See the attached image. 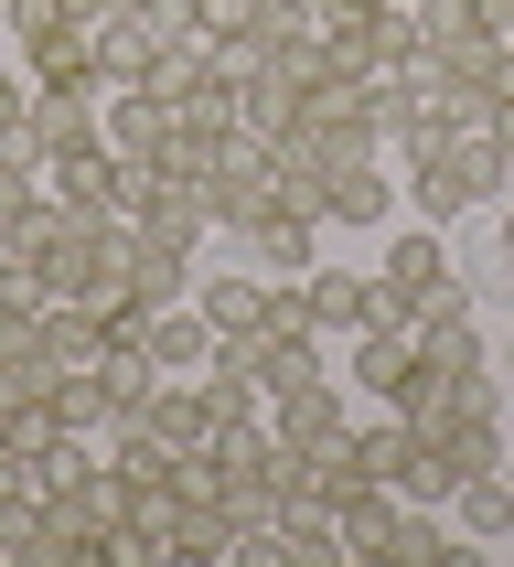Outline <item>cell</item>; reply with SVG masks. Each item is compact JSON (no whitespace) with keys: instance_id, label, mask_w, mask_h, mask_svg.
<instances>
[{"instance_id":"cell-22","label":"cell","mask_w":514,"mask_h":567,"mask_svg":"<svg viewBox=\"0 0 514 567\" xmlns=\"http://www.w3.org/2000/svg\"><path fill=\"white\" fill-rule=\"evenodd\" d=\"M386 408H397V417H408V429H418V440H429V429H440V417L461 408V385H450L440 364H418V353H408V375L386 385Z\"/></svg>"},{"instance_id":"cell-38","label":"cell","mask_w":514,"mask_h":567,"mask_svg":"<svg viewBox=\"0 0 514 567\" xmlns=\"http://www.w3.org/2000/svg\"><path fill=\"white\" fill-rule=\"evenodd\" d=\"M0 22H11V0H0Z\"/></svg>"},{"instance_id":"cell-18","label":"cell","mask_w":514,"mask_h":567,"mask_svg":"<svg viewBox=\"0 0 514 567\" xmlns=\"http://www.w3.org/2000/svg\"><path fill=\"white\" fill-rule=\"evenodd\" d=\"M386 215H397V183H386L376 161H343L321 183V225H386Z\"/></svg>"},{"instance_id":"cell-36","label":"cell","mask_w":514,"mask_h":567,"mask_svg":"<svg viewBox=\"0 0 514 567\" xmlns=\"http://www.w3.org/2000/svg\"><path fill=\"white\" fill-rule=\"evenodd\" d=\"M504 482H514V440H504Z\"/></svg>"},{"instance_id":"cell-33","label":"cell","mask_w":514,"mask_h":567,"mask_svg":"<svg viewBox=\"0 0 514 567\" xmlns=\"http://www.w3.org/2000/svg\"><path fill=\"white\" fill-rule=\"evenodd\" d=\"M472 22H482V32H504V22H514V0H472Z\"/></svg>"},{"instance_id":"cell-10","label":"cell","mask_w":514,"mask_h":567,"mask_svg":"<svg viewBox=\"0 0 514 567\" xmlns=\"http://www.w3.org/2000/svg\"><path fill=\"white\" fill-rule=\"evenodd\" d=\"M204 408H215V429H247V417H268V385H257V353L247 343H215V364H204Z\"/></svg>"},{"instance_id":"cell-15","label":"cell","mask_w":514,"mask_h":567,"mask_svg":"<svg viewBox=\"0 0 514 567\" xmlns=\"http://www.w3.org/2000/svg\"><path fill=\"white\" fill-rule=\"evenodd\" d=\"M257 385H268V396H289V385H321L332 375V353H321V332L311 321H300V332H257Z\"/></svg>"},{"instance_id":"cell-26","label":"cell","mask_w":514,"mask_h":567,"mask_svg":"<svg viewBox=\"0 0 514 567\" xmlns=\"http://www.w3.org/2000/svg\"><path fill=\"white\" fill-rule=\"evenodd\" d=\"M54 375H64V364H54L43 343H0V417H11V408H43Z\"/></svg>"},{"instance_id":"cell-19","label":"cell","mask_w":514,"mask_h":567,"mask_svg":"<svg viewBox=\"0 0 514 567\" xmlns=\"http://www.w3.org/2000/svg\"><path fill=\"white\" fill-rule=\"evenodd\" d=\"M450 525H461V546H514V482L504 472H482L450 493Z\"/></svg>"},{"instance_id":"cell-37","label":"cell","mask_w":514,"mask_h":567,"mask_svg":"<svg viewBox=\"0 0 514 567\" xmlns=\"http://www.w3.org/2000/svg\"><path fill=\"white\" fill-rule=\"evenodd\" d=\"M172 11H193V0H172ZM183 32H193V22H183Z\"/></svg>"},{"instance_id":"cell-2","label":"cell","mask_w":514,"mask_h":567,"mask_svg":"<svg viewBox=\"0 0 514 567\" xmlns=\"http://www.w3.org/2000/svg\"><path fill=\"white\" fill-rule=\"evenodd\" d=\"M236 86H247V64L225 54V43H204V32H183V43L151 64V96H172L183 118H236Z\"/></svg>"},{"instance_id":"cell-24","label":"cell","mask_w":514,"mask_h":567,"mask_svg":"<svg viewBox=\"0 0 514 567\" xmlns=\"http://www.w3.org/2000/svg\"><path fill=\"white\" fill-rule=\"evenodd\" d=\"M300 300H311V332H364V279H353V268H311V279H300Z\"/></svg>"},{"instance_id":"cell-6","label":"cell","mask_w":514,"mask_h":567,"mask_svg":"<svg viewBox=\"0 0 514 567\" xmlns=\"http://www.w3.org/2000/svg\"><path fill=\"white\" fill-rule=\"evenodd\" d=\"M32 151H43V172H54V161H75V151H107V140H96V96L86 86H32Z\"/></svg>"},{"instance_id":"cell-1","label":"cell","mask_w":514,"mask_h":567,"mask_svg":"<svg viewBox=\"0 0 514 567\" xmlns=\"http://www.w3.org/2000/svg\"><path fill=\"white\" fill-rule=\"evenodd\" d=\"M514 193V151L504 128H418L408 140V204L418 225H461L482 204H504Z\"/></svg>"},{"instance_id":"cell-5","label":"cell","mask_w":514,"mask_h":567,"mask_svg":"<svg viewBox=\"0 0 514 567\" xmlns=\"http://www.w3.org/2000/svg\"><path fill=\"white\" fill-rule=\"evenodd\" d=\"M204 183H215V225H225V236H236V225H247L257 204L279 193V151H268V140H247V128H236V151H225L215 172H204Z\"/></svg>"},{"instance_id":"cell-11","label":"cell","mask_w":514,"mask_h":567,"mask_svg":"<svg viewBox=\"0 0 514 567\" xmlns=\"http://www.w3.org/2000/svg\"><path fill=\"white\" fill-rule=\"evenodd\" d=\"M193 311L215 321V343H257V311H268V279H257V268H225V279H193Z\"/></svg>"},{"instance_id":"cell-4","label":"cell","mask_w":514,"mask_h":567,"mask_svg":"<svg viewBox=\"0 0 514 567\" xmlns=\"http://www.w3.org/2000/svg\"><path fill=\"white\" fill-rule=\"evenodd\" d=\"M268 440H279V450H343V440H353L343 385L321 375V385H289V396H268Z\"/></svg>"},{"instance_id":"cell-27","label":"cell","mask_w":514,"mask_h":567,"mask_svg":"<svg viewBox=\"0 0 514 567\" xmlns=\"http://www.w3.org/2000/svg\"><path fill=\"white\" fill-rule=\"evenodd\" d=\"M43 193H54L64 215H107V151H75V161H54V172H43Z\"/></svg>"},{"instance_id":"cell-8","label":"cell","mask_w":514,"mask_h":567,"mask_svg":"<svg viewBox=\"0 0 514 567\" xmlns=\"http://www.w3.org/2000/svg\"><path fill=\"white\" fill-rule=\"evenodd\" d=\"M300 118H311V96L289 86L279 64H247V86H236V128H247V140H268V151H279V140H300Z\"/></svg>"},{"instance_id":"cell-3","label":"cell","mask_w":514,"mask_h":567,"mask_svg":"<svg viewBox=\"0 0 514 567\" xmlns=\"http://www.w3.org/2000/svg\"><path fill=\"white\" fill-rule=\"evenodd\" d=\"M183 43V11L172 0H128L119 22H96V64H107V86H151V64Z\"/></svg>"},{"instance_id":"cell-23","label":"cell","mask_w":514,"mask_h":567,"mask_svg":"<svg viewBox=\"0 0 514 567\" xmlns=\"http://www.w3.org/2000/svg\"><path fill=\"white\" fill-rule=\"evenodd\" d=\"M268 557H279V567H332V557H343V525H332V514H300V504H289L279 525H268Z\"/></svg>"},{"instance_id":"cell-31","label":"cell","mask_w":514,"mask_h":567,"mask_svg":"<svg viewBox=\"0 0 514 567\" xmlns=\"http://www.w3.org/2000/svg\"><path fill=\"white\" fill-rule=\"evenodd\" d=\"M376 11H386V0H311V22H321V32H343V22H376Z\"/></svg>"},{"instance_id":"cell-35","label":"cell","mask_w":514,"mask_h":567,"mask_svg":"<svg viewBox=\"0 0 514 567\" xmlns=\"http://www.w3.org/2000/svg\"><path fill=\"white\" fill-rule=\"evenodd\" d=\"M504 375H514V332H504Z\"/></svg>"},{"instance_id":"cell-13","label":"cell","mask_w":514,"mask_h":567,"mask_svg":"<svg viewBox=\"0 0 514 567\" xmlns=\"http://www.w3.org/2000/svg\"><path fill=\"white\" fill-rule=\"evenodd\" d=\"M376 279H397L408 300H429V289L450 279V225H397V236H386V268H376Z\"/></svg>"},{"instance_id":"cell-9","label":"cell","mask_w":514,"mask_h":567,"mask_svg":"<svg viewBox=\"0 0 514 567\" xmlns=\"http://www.w3.org/2000/svg\"><path fill=\"white\" fill-rule=\"evenodd\" d=\"M140 429H151L161 450H183V461H193V450L215 440V408H204V385H193V375H161L151 408H140Z\"/></svg>"},{"instance_id":"cell-12","label":"cell","mask_w":514,"mask_h":567,"mask_svg":"<svg viewBox=\"0 0 514 567\" xmlns=\"http://www.w3.org/2000/svg\"><path fill=\"white\" fill-rule=\"evenodd\" d=\"M397 514H408V493H397V482H343V504H332V525H343V557H386Z\"/></svg>"},{"instance_id":"cell-20","label":"cell","mask_w":514,"mask_h":567,"mask_svg":"<svg viewBox=\"0 0 514 567\" xmlns=\"http://www.w3.org/2000/svg\"><path fill=\"white\" fill-rule=\"evenodd\" d=\"M43 353H54L64 375H86L96 353H107V311H96V300H54V311H43Z\"/></svg>"},{"instance_id":"cell-17","label":"cell","mask_w":514,"mask_h":567,"mask_svg":"<svg viewBox=\"0 0 514 567\" xmlns=\"http://www.w3.org/2000/svg\"><path fill=\"white\" fill-rule=\"evenodd\" d=\"M151 364H161V375H204V364H215V321L193 311V300L151 311Z\"/></svg>"},{"instance_id":"cell-7","label":"cell","mask_w":514,"mask_h":567,"mask_svg":"<svg viewBox=\"0 0 514 567\" xmlns=\"http://www.w3.org/2000/svg\"><path fill=\"white\" fill-rule=\"evenodd\" d=\"M96 140H107L119 161H161V140H172V96L107 86V96H96Z\"/></svg>"},{"instance_id":"cell-28","label":"cell","mask_w":514,"mask_h":567,"mask_svg":"<svg viewBox=\"0 0 514 567\" xmlns=\"http://www.w3.org/2000/svg\"><path fill=\"white\" fill-rule=\"evenodd\" d=\"M183 22L204 32V43H225V54H247V32H257V0H193Z\"/></svg>"},{"instance_id":"cell-25","label":"cell","mask_w":514,"mask_h":567,"mask_svg":"<svg viewBox=\"0 0 514 567\" xmlns=\"http://www.w3.org/2000/svg\"><path fill=\"white\" fill-rule=\"evenodd\" d=\"M461 557V536L440 525V504H408L397 514V536H386V567H450Z\"/></svg>"},{"instance_id":"cell-21","label":"cell","mask_w":514,"mask_h":567,"mask_svg":"<svg viewBox=\"0 0 514 567\" xmlns=\"http://www.w3.org/2000/svg\"><path fill=\"white\" fill-rule=\"evenodd\" d=\"M408 321H364V332H353V396H386V385L408 375Z\"/></svg>"},{"instance_id":"cell-39","label":"cell","mask_w":514,"mask_h":567,"mask_svg":"<svg viewBox=\"0 0 514 567\" xmlns=\"http://www.w3.org/2000/svg\"><path fill=\"white\" fill-rule=\"evenodd\" d=\"M504 43H514V22H504Z\"/></svg>"},{"instance_id":"cell-16","label":"cell","mask_w":514,"mask_h":567,"mask_svg":"<svg viewBox=\"0 0 514 567\" xmlns=\"http://www.w3.org/2000/svg\"><path fill=\"white\" fill-rule=\"evenodd\" d=\"M43 311H54V279L0 247V343H43Z\"/></svg>"},{"instance_id":"cell-29","label":"cell","mask_w":514,"mask_h":567,"mask_svg":"<svg viewBox=\"0 0 514 567\" xmlns=\"http://www.w3.org/2000/svg\"><path fill=\"white\" fill-rule=\"evenodd\" d=\"M22 204H43V172H32V161H11V151H0V225L22 215Z\"/></svg>"},{"instance_id":"cell-32","label":"cell","mask_w":514,"mask_h":567,"mask_svg":"<svg viewBox=\"0 0 514 567\" xmlns=\"http://www.w3.org/2000/svg\"><path fill=\"white\" fill-rule=\"evenodd\" d=\"M54 11H64V22H86V32H96V22H119L128 0H54Z\"/></svg>"},{"instance_id":"cell-34","label":"cell","mask_w":514,"mask_h":567,"mask_svg":"<svg viewBox=\"0 0 514 567\" xmlns=\"http://www.w3.org/2000/svg\"><path fill=\"white\" fill-rule=\"evenodd\" d=\"M493 247H504V268H514V204H504V225H493Z\"/></svg>"},{"instance_id":"cell-14","label":"cell","mask_w":514,"mask_h":567,"mask_svg":"<svg viewBox=\"0 0 514 567\" xmlns=\"http://www.w3.org/2000/svg\"><path fill=\"white\" fill-rule=\"evenodd\" d=\"M418 461H429V440H418L397 408H386L376 429H353V472H364V482H397V493H408V482H418Z\"/></svg>"},{"instance_id":"cell-30","label":"cell","mask_w":514,"mask_h":567,"mask_svg":"<svg viewBox=\"0 0 514 567\" xmlns=\"http://www.w3.org/2000/svg\"><path fill=\"white\" fill-rule=\"evenodd\" d=\"M22 118H32V86H22V64L0 54V140H11V128H22Z\"/></svg>"}]
</instances>
